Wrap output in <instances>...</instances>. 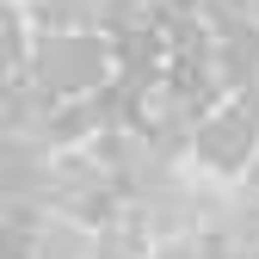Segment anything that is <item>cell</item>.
Returning a JSON list of instances; mask_svg holds the SVG:
<instances>
[{
    "label": "cell",
    "mask_w": 259,
    "mask_h": 259,
    "mask_svg": "<svg viewBox=\"0 0 259 259\" xmlns=\"http://www.w3.org/2000/svg\"><path fill=\"white\" fill-rule=\"evenodd\" d=\"M111 62H117V50L99 31H74V37H37L19 74L37 80L50 105H68V99H93L99 87H111Z\"/></svg>",
    "instance_id": "cell-1"
},
{
    "label": "cell",
    "mask_w": 259,
    "mask_h": 259,
    "mask_svg": "<svg viewBox=\"0 0 259 259\" xmlns=\"http://www.w3.org/2000/svg\"><path fill=\"white\" fill-rule=\"evenodd\" d=\"M191 154L204 160V167L216 179H247L253 173V160H259V111L247 99H229V105H216L204 123H198V142H191Z\"/></svg>",
    "instance_id": "cell-2"
},
{
    "label": "cell",
    "mask_w": 259,
    "mask_h": 259,
    "mask_svg": "<svg viewBox=\"0 0 259 259\" xmlns=\"http://www.w3.org/2000/svg\"><path fill=\"white\" fill-rule=\"evenodd\" d=\"M19 13L31 19L37 37H74V31L105 25V0H19Z\"/></svg>",
    "instance_id": "cell-3"
},
{
    "label": "cell",
    "mask_w": 259,
    "mask_h": 259,
    "mask_svg": "<svg viewBox=\"0 0 259 259\" xmlns=\"http://www.w3.org/2000/svg\"><path fill=\"white\" fill-rule=\"evenodd\" d=\"M31 259H99V235L74 216H44L37 222V241H31Z\"/></svg>",
    "instance_id": "cell-4"
},
{
    "label": "cell",
    "mask_w": 259,
    "mask_h": 259,
    "mask_svg": "<svg viewBox=\"0 0 259 259\" xmlns=\"http://www.w3.org/2000/svg\"><path fill=\"white\" fill-rule=\"evenodd\" d=\"M148 259H210V241L204 235H179V241H160Z\"/></svg>",
    "instance_id": "cell-5"
}]
</instances>
